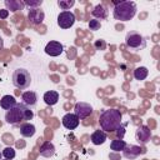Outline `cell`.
Returning <instances> with one entry per match:
<instances>
[{
  "label": "cell",
  "mask_w": 160,
  "mask_h": 160,
  "mask_svg": "<svg viewBox=\"0 0 160 160\" xmlns=\"http://www.w3.org/2000/svg\"><path fill=\"white\" fill-rule=\"evenodd\" d=\"M122 114L118 109H106L100 112L99 125L100 129L105 132H114L121 125Z\"/></svg>",
  "instance_id": "1"
},
{
  "label": "cell",
  "mask_w": 160,
  "mask_h": 160,
  "mask_svg": "<svg viewBox=\"0 0 160 160\" xmlns=\"http://www.w3.org/2000/svg\"><path fill=\"white\" fill-rule=\"evenodd\" d=\"M34 118V112L22 102H16V105L5 112V121L11 125H20L22 122H28Z\"/></svg>",
  "instance_id": "2"
},
{
  "label": "cell",
  "mask_w": 160,
  "mask_h": 160,
  "mask_svg": "<svg viewBox=\"0 0 160 160\" xmlns=\"http://www.w3.org/2000/svg\"><path fill=\"white\" fill-rule=\"evenodd\" d=\"M114 10L112 16L115 20L120 21H129L131 20L136 14V4L130 0H120V1H112Z\"/></svg>",
  "instance_id": "3"
},
{
  "label": "cell",
  "mask_w": 160,
  "mask_h": 160,
  "mask_svg": "<svg viewBox=\"0 0 160 160\" xmlns=\"http://www.w3.org/2000/svg\"><path fill=\"white\" fill-rule=\"evenodd\" d=\"M11 80H12V84L15 88L18 89H28L31 84V76H30V72L26 70V69H16L14 72H12V76H11Z\"/></svg>",
  "instance_id": "4"
},
{
  "label": "cell",
  "mask_w": 160,
  "mask_h": 160,
  "mask_svg": "<svg viewBox=\"0 0 160 160\" xmlns=\"http://www.w3.org/2000/svg\"><path fill=\"white\" fill-rule=\"evenodd\" d=\"M125 44L131 50H141L146 48V39L138 31H129L125 36Z\"/></svg>",
  "instance_id": "5"
},
{
  "label": "cell",
  "mask_w": 160,
  "mask_h": 160,
  "mask_svg": "<svg viewBox=\"0 0 160 160\" xmlns=\"http://www.w3.org/2000/svg\"><path fill=\"white\" fill-rule=\"evenodd\" d=\"M92 106L88 102H84V101H79L75 104L74 106V114L80 119V120H84L86 118H89L91 114H92Z\"/></svg>",
  "instance_id": "6"
},
{
  "label": "cell",
  "mask_w": 160,
  "mask_h": 160,
  "mask_svg": "<svg viewBox=\"0 0 160 160\" xmlns=\"http://www.w3.org/2000/svg\"><path fill=\"white\" fill-rule=\"evenodd\" d=\"M75 14L72 11H61L58 15V25L61 29H69L75 22Z\"/></svg>",
  "instance_id": "7"
},
{
  "label": "cell",
  "mask_w": 160,
  "mask_h": 160,
  "mask_svg": "<svg viewBox=\"0 0 160 160\" xmlns=\"http://www.w3.org/2000/svg\"><path fill=\"white\" fill-rule=\"evenodd\" d=\"M135 139L140 145H146L151 139V130L146 125H140L135 131Z\"/></svg>",
  "instance_id": "8"
},
{
  "label": "cell",
  "mask_w": 160,
  "mask_h": 160,
  "mask_svg": "<svg viewBox=\"0 0 160 160\" xmlns=\"http://www.w3.org/2000/svg\"><path fill=\"white\" fill-rule=\"evenodd\" d=\"M79 122H80V119L74 114V112H68L62 116L61 119V124L65 129L68 130H74L79 126Z\"/></svg>",
  "instance_id": "9"
},
{
  "label": "cell",
  "mask_w": 160,
  "mask_h": 160,
  "mask_svg": "<svg viewBox=\"0 0 160 160\" xmlns=\"http://www.w3.org/2000/svg\"><path fill=\"white\" fill-rule=\"evenodd\" d=\"M44 19H45V14H44V11L40 8L30 9L29 12H28V20L32 25H40V24H42Z\"/></svg>",
  "instance_id": "10"
},
{
  "label": "cell",
  "mask_w": 160,
  "mask_h": 160,
  "mask_svg": "<svg viewBox=\"0 0 160 160\" xmlns=\"http://www.w3.org/2000/svg\"><path fill=\"white\" fill-rule=\"evenodd\" d=\"M64 51V46L61 42L59 41H49L45 46V52L50 56H59L60 54H62Z\"/></svg>",
  "instance_id": "11"
},
{
  "label": "cell",
  "mask_w": 160,
  "mask_h": 160,
  "mask_svg": "<svg viewBox=\"0 0 160 160\" xmlns=\"http://www.w3.org/2000/svg\"><path fill=\"white\" fill-rule=\"evenodd\" d=\"M144 151H145V150L141 149V148L138 146V145H126L121 152H122L124 158L132 160V159H136V158H138L140 154H142Z\"/></svg>",
  "instance_id": "12"
},
{
  "label": "cell",
  "mask_w": 160,
  "mask_h": 160,
  "mask_svg": "<svg viewBox=\"0 0 160 160\" xmlns=\"http://www.w3.org/2000/svg\"><path fill=\"white\" fill-rule=\"evenodd\" d=\"M39 152H40V155H41L42 158H51V156H54V154H55V146H54V144L50 142V141H44V142L40 145Z\"/></svg>",
  "instance_id": "13"
},
{
  "label": "cell",
  "mask_w": 160,
  "mask_h": 160,
  "mask_svg": "<svg viewBox=\"0 0 160 160\" xmlns=\"http://www.w3.org/2000/svg\"><path fill=\"white\" fill-rule=\"evenodd\" d=\"M21 100L26 106H34L38 101V95L35 91H25L21 95Z\"/></svg>",
  "instance_id": "14"
},
{
  "label": "cell",
  "mask_w": 160,
  "mask_h": 160,
  "mask_svg": "<svg viewBox=\"0 0 160 160\" xmlns=\"http://www.w3.org/2000/svg\"><path fill=\"white\" fill-rule=\"evenodd\" d=\"M106 139H108L106 132L102 130H95L90 136V140L94 145H102L106 141Z\"/></svg>",
  "instance_id": "15"
},
{
  "label": "cell",
  "mask_w": 160,
  "mask_h": 160,
  "mask_svg": "<svg viewBox=\"0 0 160 160\" xmlns=\"http://www.w3.org/2000/svg\"><path fill=\"white\" fill-rule=\"evenodd\" d=\"M91 15L94 16V19H100V20H104L108 18V10L104 5L101 4H98L96 6H94V9L91 10Z\"/></svg>",
  "instance_id": "16"
},
{
  "label": "cell",
  "mask_w": 160,
  "mask_h": 160,
  "mask_svg": "<svg viewBox=\"0 0 160 160\" xmlns=\"http://www.w3.org/2000/svg\"><path fill=\"white\" fill-rule=\"evenodd\" d=\"M42 99H44V101H45L46 105L52 106V105L58 104V101H59V92L55 91V90L46 91V92L44 94V98H42Z\"/></svg>",
  "instance_id": "17"
},
{
  "label": "cell",
  "mask_w": 160,
  "mask_h": 160,
  "mask_svg": "<svg viewBox=\"0 0 160 160\" xmlns=\"http://www.w3.org/2000/svg\"><path fill=\"white\" fill-rule=\"evenodd\" d=\"M16 105V100L12 95H4L1 99H0V106L4 109V110H10L12 109L14 106Z\"/></svg>",
  "instance_id": "18"
},
{
  "label": "cell",
  "mask_w": 160,
  "mask_h": 160,
  "mask_svg": "<svg viewBox=\"0 0 160 160\" xmlns=\"http://www.w3.org/2000/svg\"><path fill=\"white\" fill-rule=\"evenodd\" d=\"M35 131H36L35 125H32L30 122H22V124H20V134L24 138H31V136H34Z\"/></svg>",
  "instance_id": "19"
},
{
  "label": "cell",
  "mask_w": 160,
  "mask_h": 160,
  "mask_svg": "<svg viewBox=\"0 0 160 160\" xmlns=\"http://www.w3.org/2000/svg\"><path fill=\"white\" fill-rule=\"evenodd\" d=\"M5 6H6V10L9 11H12V12H15V11H19V10H22L24 8H25V5H24V2L22 1H20V0H5Z\"/></svg>",
  "instance_id": "20"
},
{
  "label": "cell",
  "mask_w": 160,
  "mask_h": 160,
  "mask_svg": "<svg viewBox=\"0 0 160 160\" xmlns=\"http://www.w3.org/2000/svg\"><path fill=\"white\" fill-rule=\"evenodd\" d=\"M126 145H128V144H126L125 140H122V139H115V140H112V141L110 142V149H111L112 151L119 152V151H122Z\"/></svg>",
  "instance_id": "21"
},
{
  "label": "cell",
  "mask_w": 160,
  "mask_h": 160,
  "mask_svg": "<svg viewBox=\"0 0 160 160\" xmlns=\"http://www.w3.org/2000/svg\"><path fill=\"white\" fill-rule=\"evenodd\" d=\"M148 74H149V71L145 66H139L134 70V78L136 80H145L148 78Z\"/></svg>",
  "instance_id": "22"
},
{
  "label": "cell",
  "mask_w": 160,
  "mask_h": 160,
  "mask_svg": "<svg viewBox=\"0 0 160 160\" xmlns=\"http://www.w3.org/2000/svg\"><path fill=\"white\" fill-rule=\"evenodd\" d=\"M74 5L75 0H58V6L64 11H69L70 8H72Z\"/></svg>",
  "instance_id": "23"
},
{
  "label": "cell",
  "mask_w": 160,
  "mask_h": 160,
  "mask_svg": "<svg viewBox=\"0 0 160 160\" xmlns=\"http://www.w3.org/2000/svg\"><path fill=\"white\" fill-rule=\"evenodd\" d=\"M22 2L25 6H29L30 9H36L42 5V0H25Z\"/></svg>",
  "instance_id": "24"
},
{
  "label": "cell",
  "mask_w": 160,
  "mask_h": 160,
  "mask_svg": "<svg viewBox=\"0 0 160 160\" xmlns=\"http://www.w3.org/2000/svg\"><path fill=\"white\" fill-rule=\"evenodd\" d=\"M1 154H2V156H4L5 159H10V160H12V159L15 158V155H16V154H15V150H14L12 148H9V146L5 148Z\"/></svg>",
  "instance_id": "25"
},
{
  "label": "cell",
  "mask_w": 160,
  "mask_h": 160,
  "mask_svg": "<svg viewBox=\"0 0 160 160\" xmlns=\"http://www.w3.org/2000/svg\"><path fill=\"white\" fill-rule=\"evenodd\" d=\"M100 28H101V24H100L99 20L91 19V20L89 21V29H90L91 31H96V30H99Z\"/></svg>",
  "instance_id": "26"
},
{
  "label": "cell",
  "mask_w": 160,
  "mask_h": 160,
  "mask_svg": "<svg viewBox=\"0 0 160 160\" xmlns=\"http://www.w3.org/2000/svg\"><path fill=\"white\" fill-rule=\"evenodd\" d=\"M126 125H128V122H121V125L116 129V136H118V139H122L124 138V134H125V128H126Z\"/></svg>",
  "instance_id": "27"
},
{
  "label": "cell",
  "mask_w": 160,
  "mask_h": 160,
  "mask_svg": "<svg viewBox=\"0 0 160 160\" xmlns=\"http://www.w3.org/2000/svg\"><path fill=\"white\" fill-rule=\"evenodd\" d=\"M9 16V11L6 9H2L0 10V19H6Z\"/></svg>",
  "instance_id": "28"
},
{
  "label": "cell",
  "mask_w": 160,
  "mask_h": 160,
  "mask_svg": "<svg viewBox=\"0 0 160 160\" xmlns=\"http://www.w3.org/2000/svg\"><path fill=\"white\" fill-rule=\"evenodd\" d=\"M4 48V40H2V38L0 36V50Z\"/></svg>",
  "instance_id": "29"
},
{
  "label": "cell",
  "mask_w": 160,
  "mask_h": 160,
  "mask_svg": "<svg viewBox=\"0 0 160 160\" xmlns=\"http://www.w3.org/2000/svg\"><path fill=\"white\" fill-rule=\"evenodd\" d=\"M1 156H2V154H1V152H0V160H1Z\"/></svg>",
  "instance_id": "30"
},
{
  "label": "cell",
  "mask_w": 160,
  "mask_h": 160,
  "mask_svg": "<svg viewBox=\"0 0 160 160\" xmlns=\"http://www.w3.org/2000/svg\"><path fill=\"white\" fill-rule=\"evenodd\" d=\"M5 160H10V159H5Z\"/></svg>",
  "instance_id": "31"
}]
</instances>
